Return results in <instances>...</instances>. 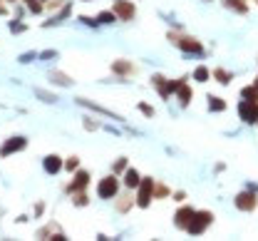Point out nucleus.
Instances as JSON below:
<instances>
[{"label": "nucleus", "instance_id": "nucleus-1", "mask_svg": "<svg viewBox=\"0 0 258 241\" xmlns=\"http://www.w3.org/2000/svg\"><path fill=\"white\" fill-rule=\"evenodd\" d=\"M169 40H171V45H176L179 50H184V52H191V55H204V45L191 37V35H181V33H169Z\"/></svg>", "mask_w": 258, "mask_h": 241}, {"label": "nucleus", "instance_id": "nucleus-2", "mask_svg": "<svg viewBox=\"0 0 258 241\" xmlns=\"http://www.w3.org/2000/svg\"><path fill=\"white\" fill-rule=\"evenodd\" d=\"M211 224H214V214H211L209 209H201V211H194L191 221H189V226H186V231H189L191 236H199V234H204Z\"/></svg>", "mask_w": 258, "mask_h": 241}, {"label": "nucleus", "instance_id": "nucleus-3", "mask_svg": "<svg viewBox=\"0 0 258 241\" xmlns=\"http://www.w3.org/2000/svg\"><path fill=\"white\" fill-rule=\"evenodd\" d=\"M152 199H154V179H152V176H142V182H139V187H137L134 202H137L139 209H149Z\"/></svg>", "mask_w": 258, "mask_h": 241}, {"label": "nucleus", "instance_id": "nucleus-4", "mask_svg": "<svg viewBox=\"0 0 258 241\" xmlns=\"http://www.w3.org/2000/svg\"><path fill=\"white\" fill-rule=\"evenodd\" d=\"M117 194H119V176L117 174H107L104 179H99V184H97L99 199H114Z\"/></svg>", "mask_w": 258, "mask_h": 241}, {"label": "nucleus", "instance_id": "nucleus-5", "mask_svg": "<svg viewBox=\"0 0 258 241\" xmlns=\"http://www.w3.org/2000/svg\"><path fill=\"white\" fill-rule=\"evenodd\" d=\"M179 80H181V77H179ZM179 80H166L164 75H154V77H152V85H154V90L159 92L161 100H169L171 95H176Z\"/></svg>", "mask_w": 258, "mask_h": 241}, {"label": "nucleus", "instance_id": "nucleus-6", "mask_svg": "<svg viewBox=\"0 0 258 241\" xmlns=\"http://www.w3.org/2000/svg\"><path fill=\"white\" fill-rule=\"evenodd\" d=\"M233 204L238 211H253L258 207V197H256V187H248V189H243V192H238L236 194V199H233Z\"/></svg>", "mask_w": 258, "mask_h": 241}, {"label": "nucleus", "instance_id": "nucleus-7", "mask_svg": "<svg viewBox=\"0 0 258 241\" xmlns=\"http://www.w3.org/2000/svg\"><path fill=\"white\" fill-rule=\"evenodd\" d=\"M238 117H241V122H246V125H256L258 122V102H253V100H241V104H238Z\"/></svg>", "mask_w": 258, "mask_h": 241}, {"label": "nucleus", "instance_id": "nucleus-8", "mask_svg": "<svg viewBox=\"0 0 258 241\" xmlns=\"http://www.w3.org/2000/svg\"><path fill=\"white\" fill-rule=\"evenodd\" d=\"M112 10H114L117 20H124V23L134 20V15H137V5H134L132 0H117Z\"/></svg>", "mask_w": 258, "mask_h": 241}, {"label": "nucleus", "instance_id": "nucleus-9", "mask_svg": "<svg viewBox=\"0 0 258 241\" xmlns=\"http://www.w3.org/2000/svg\"><path fill=\"white\" fill-rule=\"evenodd\" d=\"M28 147V139L23 137V135H18V137H10L5 139L3 144H0V157H8V154H15V152H23Z\"/></svg>", "mask_w": 258, "mask_h": 241}, {"label": "nucleus", "instance_id": "nucleus-10", "mask_svg": "<svg viewBox=\"0 0 258 241\" xmlns=\"http://www.w3.org/2000/svg\"><path fill=\"white\" fill-rule=\"evenodd\" d=\"M90 179H92V176H90V172H87V169H77V172H75V179H72V182L64 187V189H67V194L85 192V189L90 187Z\"/></svg>", "mask_w": 258, "mask_h": 241}, {"label": "nucleus", "instance_id": "nucleus-11", "mask_svg": "<svg viewBox=\"0 0 258 241\" xmlns=\"http://www.w3.org/2000/svg\"><path fill=\"white\" fill-rule=\"evenodd\" d=\"M77 104L92 109V112H97V114H104V117H109V119H114V122H124L122 114H117V112H112V109H107V107H102V104H97V102H90V100H85V97H77Z\"/></svg>", "mask_w": 258, "mask_h": 241}, {"label": "nucleus", "instance_id": "nucleus-12", "mask_svg": "<svg viewBox=\"0 0 258 241\" xmlns=\"http://www.w3.org/2000/svg\"><path fill=\"white\" fill-rule=\"evenodd\" d=\"M194 211H196V209L186 207V204L176 209V214H174V224H176V229H184V231H186V226H189V221H191V216H194Z\"/></svg>", "mask_w": 258, "mask_h": 241}, {"label": "nucleus", "instance_id": "nucleus-13", "mask_svg": "<svg viewBox=\"0 0 258 241\" xmlns=\"http://www.w3.org/2000/svg\"><path fill=\"white\" fill-rule=\"evenodd\" d=\"M191 97H194V90L186 85V77H181V80H179V87H176V100H179L181 107H189Z\"/></svg>", "mask_w": 258, "mask_h": 241}, {"label": "nucleus", "instance_id": "nucleus-14", "mask_svg": "<svg viewBox=\"0 0 258 241\" xmlns=\"http://www.w3.org/2000/svg\"><path fill=\"white\" fill-rule=\"evenodd\" d=\"M139 182H142V174L137 172V169H132V167H127L124 174H122V184L132 192V189H137V187H139Z\"/></svg>", "mask_w": 258, "mask_h": 241}, {"label": "nucleus", "instance_id": "nucleus-15", "mask_svg": "<svg viewBox=\"0 0 258 241\" xmlns=\"http://www.w3.org/2000/svg\"><path fill=\"white\" fill-rule=\"evenodd\" d=\"M62 164H64V159H60L57 154H47V157L42 159V167H45L47 174H57L62 169Z\"/></svg>", "mask_w": 258, "mask_h": 241}, {"label": "nucleus", "instance_id": "nucleus-16", "mask_svg": "<svg viewBox=\"0 0 258 241\" xmlns=\"http://www.w3.org/2000/svg\"><path fill=\"white\" fill-rule=\"evenodd\" d=\"M47 80L52 82V85H60V87H70L75 80L67 75V72H60V70H50V75H47Z\"/></svg>", "mask_w": 258, "mask_h": 241}, {"label": "nucleus", "instance_id": "nucleus-17", "mask_svg": "<svg viewBox=\"0 0 258 241\" xmlns=\"http://www.w3.org/2000/svg\"><path fill=\"white\" fill-rule=\"evenodd\" d=\"M112 72H114L117 77H129V75L134 72V65H132L129 60H114V63H112Z\"/></svg>", "mask_w": 258, "mask_h": 241}, {"label": "nucleus", "instance_id": "nucleus-18", "mask_svg": "<svg viewBox=\"0 0 258 241\" xmlns=\"http://www.w3.org/2000/svg\"><path fill=\"white\" fill-rule=\"evenodd\" d=\"M114 199H117V211H119V214H127L129 209H132L134 204H137V202H134V197L129 194V189H127V194H122V197L117 194Z\"/></svg>", "mask_w": 258, "mask_h": 241}, {"label": "nucleus", "instance_id": "nucleus-19", "mask_svg": "<svg viewBox=\"0 0 258 241\" xmlns=\"http://www.w3.org/2000/svg\"><path fill=\"white\" fill-rule=\"evenodd\" d=\"M211 77L219 82V85H231V80H233V75L228 72V70H224V68H216V70H211Z\"/></svg>", "mask_w": 258, "mask_h": 241}, {"label": "nucleus", "instance_id": "nucleus-20", "mask_svg": "<svg viewBox=\"0 0 258 241\" xmlns=\"http://www.w3.org/2000/svg\"><path fill=\"white\" fill-rule=\"evenodd\" d=\"M224 5L228 10H233V13H241V15L248 13V3L246 0H224Z\"/></svg>", "mask_w": 258, "mask_h": 241}, {"label": "nucleus", "instance_id": "nucleus-21", "mask_svg": "<svg viewBox=\"0 0 258 241\" xmlns=\"http://www.w3.org/2000/svg\"><path fill=\"white\" fill-rule=\"evenodd\" d=\"M35 97H37L40 102H47V104L57 102V95H52V92H47V90H42V87H35Z\"/></svg>", "mask_w": 258, "mask_h": 241}, {"label": "nucleus", "instance_id": "nucleus-22", "mask_svg": "<svg viewBox=\"0 0 258 241\" xmlns=\"http://www.w3.org/2000/svg\"><path fill=\"white\" fill-rule=\"evenodd\" d=\"M57 231H62V229H60L57 224H47V226L37 229V234H35V236H37V239H45V236H50V239H52V236H55Z\"/></svg>", "mask_w": 258, "mask_h": 241}, {"label": "nucleus", "instance_id": "nucleus-23", "mask_svg": "<svg viewBox=\"0 0 258 241\" xmlns=\"http://www.w3.org/2000/svg\"><path fill=\"white\" fill-rule=\"evenodd\" d=\"M206 100H209V109H211V112H224V109H226V100H224V97L209 95Z\"/></svg>", "mask_w": 258, "mask_h": 241}, {"label": "nucleus", "instance_id": "nucleus-24", "mask_svg": "<svg viewBox=\"0 0 258 241\" xmlns=\"http://www.w3.org/2000/svg\"><path fill=\"white\" fill-rule=\"evenodd\" d=\"M97 23H99V25H112V23H117L114 10H102V13L97 15Z\"/></svg>", "mask_w": 258, "mask_h": 241}, {"label": "nucleus", "instance_id": "nucleus-25", "mask_svg": "<svg viewBox=\"0 0 258 241\" xmlns=\"http://www.w3.org/2000/svg\"><path fill=\"white\" fill-rule=\"evenodd\" d=\"M196 82H209V77H211V72H209V68L206 65H199V68L194 70V75H191Z\"/></svg>", "mask_w": 258, "mask_h": 241}, {"label": "nucleus", "instance_id": "nucleus-26", "mask_svg": "<svg viewBox=\"0 0 258 241\" xmlns=\"http://www.w3.org/2000/svg\"><path fill=\"white\" fill-rule=\"evenodd\" d=\"M241 97H243V100H253V102H258V87L256 85H251V87L246 85V87L241 90Z\"/></svg>", "mask_w": 258, "mask_h": 241}, {"label": "nucleus", "instance_id": "nucleus-27", "mask_svg": "<svg viewBox=\"0 0 258 241\" xmlns=\"http://www.w3.org/2000/svg\"><path fill=\"white\" fill-rule=\"evenodd\" d=\"M169 194H171V189H169L166 184H157V182H154V199H166Z\"/></svg>", "mask_w": 258, "mask_h": 241}, {"label": "nucleus", "instance_id": "nucleus-28", "mask_svg": "<svg viewBox=\"0 0 258 241\" xmlns=\"http://www.w3.org/2000/svg\"><path fill=\"white\" fill-rule=\"evenodd\" d=\"M62 169H67V172H77L80 169V157H67L62 164Z\"/></svg>", "mask_w": 258, "mask_h": 241}, {"label": "nucleus", "instance_id": "nucleus-29", "mask_svg": "<svg viewBox=\"0 0 258 241\" xmlns=\"http://www.w3.org/2000/svg\"><path fill=\"white\" fill-rule=\"evenodd\" d=\"M72 204H75V207H87V204H90V197H87L85 192H75V199H72Z\"/></svg>", "mask_w": 258, "mask_h": 241}, {"label": "nucleus", "instance_id": "nucleus-30", "mask_svg": "<svg viewBox=\"0 0 258 241\" xmlns=\"http://www.w3.org/2000/svg\"><path fill=\"white\" fill-rule=\"evenodd\" d=\"M25 5H28V10H30L32 15H40L42 13V0H25Z\"/></svg>", "mask_w": 258, "mask_h": 241}, {"label": "nucleus", "instance_id": "nucleus-31", "mask_svg": "<svg viewBox=\"0 0 258 241\" xmlns=\"http://www.w3.org/2000/svg\"><path fill=\"white\" fill-rule=\"evenodd\" d=\"M124 169H127V157H119L114 162V174H124Z\"/></svg>", "mask_w": 258, "mask_h": 241}, {"label": "nucleus", "instance_id": "nucleus-32", "mask_svg": "<svg viewBox=\"0 0 258 241\" xmlns=\"http://www.w3.org/2000/svg\"><path fill=\"white\" fill-rule=\"evenodd\" d=\"M32 60H37V52H23L20 57H18V63H23V65H28V63H32Z\"/></svg>", "mask_w": 258, "mask_h": 241}, {"label": "nucleus", "instance_id": "nucleus-33", "mask_svg": "<svg viewBox=\"0 0 258 241\" xmlns=\"http://www.w3.org/2000/svg\"><path fill=\"white\" fill-rule=\"evenodd\" d=\"M139 112H142L144 117H154V107L147 102H139Z\"/></svg>", "mask_w": 258, "mask_h": 241}, {"label": "nucleus", "instance_id": "nucleus-34", "mask_svg": "<svg viewBox=\"0 0 258 241\" xmlns=\"http://www.w3.org/2000/svg\"><path fill=\"white\" fill-rule=\"evenodd\" d=\"M85 130H90V132H95V130H99V122L97 119H92V117H85Z\"/></svg>", "mask_w": 258, "mask_h": 241}, {"label": "nucleus", "instance_id": "nucleus-35", "mask_svg": "<svg viewBox=\"0 0 258 241\" xmlns=\"http://www.w3.org/2000/svg\"><path fill=\"white\" fill-rule=\"evenodd\" d=\"M45 5H47V10H57V8H64V5H67V0H47Z\"/></svg>", "mask_w": 258, "mask_h": 241}, {"label": "nucleus", "instance_id": "nucleus-36", "mask_svg": "<svg viewBox=\"0 0 258 241\" xmlns=\"http://www.w3.org/2000/svg\"><path fill=\"white\" fill-rule=\"evenodd\" d=\"M80 23H82V25H90V28H97V25H99L97 18H90V15H80Z\"/></svg>", "mask_w": 258, "mask_h": 241}, {"label": "nucleus", "instance_id": "nucleus-37", "mask_svg": "<svg viewBox=\"0 0 258 241\" xmlns=\"http://www.w3.org/2000/svg\"><path fill=\"white\" fill-rule=\"evenodd\" d=\"M40 60H55L57 57V50H45V52H37Z\"/></svg>", "mask_w": 258, "mask_h": 241}, {"label": "nucleus", "instance_id": "nucleus-38", "mask_svg": "<svg viewBox=\"0 0 258 241\" xmlns=\"http://www.w3.org/2000/svg\"><path fill=\"white\" fill-rule=\"evenodd\" d=\"M25 28H28V25H23V23H13V25H10V30H13V33H23Z\"/></svg>", "mask_w": 258, "mask_h": 241}, {"label": "nucleus", "instance_id": "nucleus-39", "mask_svg": "<svg viewBox=\"0 0 258 241\" xmlns=\"http://www.w3.org/2000/svg\"><path fill=\"white\" fill-rule=\"evenodd\" d=\"M184 199H186V192H174V202H179V204H181Z\"/></svg>", "mask_w": 258, "mask_h": 241}, {"label": "nucleus", "instance_id": "nucleus-40", "mask_svg": "<svg viewBox=\"0 0 258 241\" xmlns=\"http://www.w3.org/2000/svg\"><path fill=\"white\" fill-rule=\"evenodd\" d=\"M5 13H8V10H5V5L0 3V15H5Z\"/></svg>", "mask_w": 258, "mask_h": 241}, {"label": "nucleus", "instance_id": "nucleus-41", "mask_svg": "<svg viewBox=\"0 0 258 241\" xmlns=\"http://www.w3.org/2000/svg\"><path fill=\"white\" fill-rule=\"evenodd\" d=\"M253 85H256V87H258V77H256V82H253Z\"/></svg>", "mask_w": 258, "mask_h": 241}, {"label": "nucleus", "instance_id": "nucleus-42", "mask_svg": "<svg viewBox=\"0 0 258 241\" xmlns=\"http://www.w3.org/2000/svg\"><path fill=\"white\" fill-rule=\"evenodd\" d=\"M256 3H258V0H256Z\"/></svg>", "mask_w": 258, "mask_h": 241}, {"label": "nucleus", "instance_id": "nucleus-43", "mask_svg": "<svg viewBox=\"0 0 258 241\" xmlns=\"http://www.w3.org/2000/svg\"><path fill=\"white\" fill-rule=\"evenodd\" d=\"M256 125H258V122H256Z\"/></svg>", "mask_w": 258, "mask_h": 241}]
</instances>
